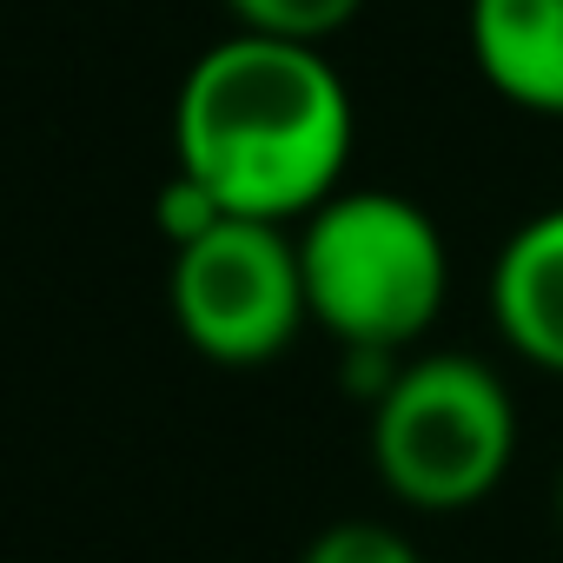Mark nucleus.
I'll list each match as a JSON object with an SVG mask.
<instances>
[{
	"label": "nucleus",
	"mask_w": 563,
	"mask_h": 563,
	"mask_svg": "<svg viewBox=\"0 0 563 563\" xmlns=\"http://www.w3.org/2000/svg\"><path fill=\"white\" fill-rule=\"evenodd\" d=\"M358 113L325 47L232 27L173 100V166H186L239 219L292 225L325 206L352 166Z\"/></svg>",
	"instance_id": "obj_1"
},
{
	"label": "nucleus",
	"mask_w": 563,
	"mask_h": 563,
	"mask_svg": "<svg viewBox=\"0 0 563 563\" xmlns=\"http://www.w3.org/2000/svg\"><path fill=\"white\" fill-rule=\"evenodd\" d=\"M306 312L339 352H411L451 292V252L438 219L385 186L332 192L299 219Z\"/></svg>",
	"instance_id": "obj_2"
},
{
	"label": "nucleus",
	"mask_w": 563,
	"mask_h": 563,
	"mask_svg": "<svg viewBox=\"0 0 563 563\" xmlns=\"http://www.w3.org/2000/svg\"><path fill=\"white\" fill-rule=\"evenodd\" d=\"M517 457V398L471 352H424L372 398V464L411 510L484 504Z\"/></svg>",
	"instance_id": "obj_3"
},
{
	"label": "nucleus",
	"mask_w": 563,
	"mask_h": 563,
	"mask_svg": "<svg viewBox=\"0 0 563 563\" xmlns=\"http://www.w3.org/2000/svg\"><path fill=\"white\" fill-rule=\"evenodd\" d=\"M166 299L179 339L212 365H265L278 358L306 312V272H299V232L278 219H239L225 212L212 232L173 245Z\"/></svg>",
	"instance_id": "obj_4"
},
{
	"label": "nucleus",
	"mask_w": 563,
	"mask_h": 563,
	"mask_svg": "<svg viewBox=\"0 0 563 563\" xmlns=\"http://www.w3.org/2000/svg\"><path fill=\"white\" fill-rule=\"evenodd\" d=\"M490 319L504 345L563 378V206L530 212L490 265Z\"/></svg>",
	"instance_id": "obj_5"
},
{
	"label": "nucleus",
	"mask_w": 563,
	"mask_h": 563,
	"mask_svg": "<svg viewBox=\"0 0 563 563\" xmlns=\"http://www.w3.org/2000/svg\"><path fill=\"white\" fill-rule=\"evenodd\" d=\"M464 34L497 100L563 120V0H471Z\"/></svg>",
	"instance_id": "obj_6"
},
{
	"label": "nucleus",
	"mask_w": 563,
	"mask_h": 563,
	"mask_svg": "<svg viewBox=\"0 0 563 563\" xmlns=\"http://www.w3.org/2000/svg\"><path fill=\"white\" fill-rule=\"evenodd\" d=\"M232 27L245 34H272V41H306V47H325L332 34H345L365 0H225Z\"/></svg>",
	"instance_id": "obj_7"
},
{
	"label": "nucleus",
	"mask_w": 563,
	"mask_h": 563,
	"mask_svg": "<svg viewBox=\"0 0 563 563\" xmlns=\"http://www.w3.org/2000/svg\"><path fill=\"white\" fill-rule=\"evenodd\" d=\"M299 563H424L418 543L378 517H345V523H325Z\"/></svg>",
	"instance_id": "obj_8"
},
{
	"label": "nucleus",
	"mask_w": 563,
	"mask_h": 563,
	"mask_svg": "<svg viewBox=\"0 0 563 563\" xmlns=\"http://www.w3.org/2000/svg\"><path fill=\"white\" fill-rule=\"evenodd\" d=\"M153 219H159L166 245H186V239L212 232V225L225 219V206L212 199V186H199L186 166H173V179H166V186H159V199H153Z\"/></svg>",
	"instance_id": "obj_9"
},
{
	"label": "nucleus",
	"mask_w": 563,
	"mask_h": 563,
	"mask_svg": "<svg viewBox=\"0 0 563 563\" xmlns=\"http://www.w3.org/2000/svg\"><path fill=\"white\" fill-rule=\"evenodd\" d=\"M556 530H563V471H556Z\"/></svg>",
	"instance_id": "obj_10"
}]
</instances>
